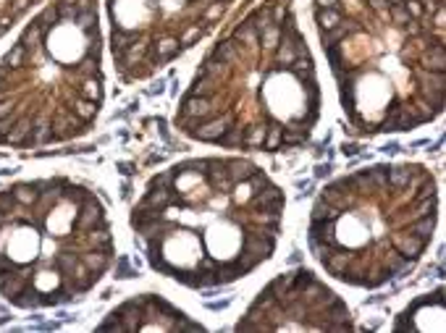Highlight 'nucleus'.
Returning <instances> with one entry per match:
<instances>
[{
	"mask_svg": "<svg viewBox=\"0 0 446 333\" xmlns=\"http://www.w3.org/2000/svg\"><path fill=\"white\" fill-rule=\"evenodd\" d=\"M399 150H402V147H399V144H394V142H391V144H386V147H383V153H386V155H396Z\"/></svg>",
	"mask_w": 446,
	"mask_h": 333,
	"instance_id": "864d4df0",
	"label": "nucleus"
},
{
	"mask_svg": "<svg viewBox=\"0 0 446 333\" xmlns=\"http://www.w3.org/2000/svg\"><path fill=\"white\" fill-rule=\"evenodd\" d=\"M423 215H436V197H428V200H415L412 205V220L423 218Z\"/></svg>",
	"mask_w": 446,
	"mask_h": 333,
	"instance_id": "a878e982",
	"label": "nucleus"
},
{
	"mask_svg": "<svg viewBox=\"0 0 446 333\" xmlns=\"http://www.w3.org/2000/svg\"><path fill=\"white\" fill-rule=\"evenodd\" d=\"M409 178H412V168H409V165H404V168H389V187L391 189L409 187Z\"/></svg>",
	"mask_w": 446,
	"mask_h": 333,
	"instance_id": "dca6fc26",
	"label": "nucleus"
},
{
	"mask_svg": "<svg viewBox=\"0 0 446 333\" xmlns=\"http://www.w3.org/2000/svg\"><path fill=\"white\" fill-rule=\"evenodd\" d=\"M367 187L370 189H386L389 187V168L386 165H378V168L367 171Z\"/></svg>",
	"mask_w": 446,
	"mask_h": 333,
	"instance_id": "412c9836",
	"label": "nucleus"
},
{
	"mask_svg": "<svg viewBox=\"0 0 446 333\" xmlns=\"http://www.w3.org/2000/svg\"><path fill=\"white\" fill-rule=\"evenodd\" d=\"M389 16H391V19H394L396 24H402V26H404V24H407V21L412 19V16H409V13L404 11V6H402V0H394V6H391V11H389Z\"/></svg>",
	"mask_w": 446,
	"mask_h": 333,
	"instance_id": "c756f323",
	"label": "nucleus"
},
{
	"mask_svg": "<svg viewBox=\"0 0 446 333\" xmlns=\"http://www.w3.org/2000/svg\"><path fill=\"white\" fill-rule=\"evenodd\" d=\"M221 11H223V3H218V0H215V3L205 11V21H213V19H218L221 16Z\"/></svg>",
	"mask_w": 446,
	"mask_h": 333,
	"instance_id": "a18cd8bd",
	"label": "nucleus"
},
{
	"mask_svg": "<svg viewBox=\"0 0 446 333\" xmlns=\"http://www.w3.org/2000/svg\"><path fill=\"white\" fill-rule=\"evenodd\" d=\"M76 21H79V26H84V29H92L97 24V16H95V11L92 8H87V11H82L79 16H76Z\"/></svg>",
	"mask_w": 446,
	"mask_h": 333,
	"instance_id": "72a5a7b5",
	"label": "nucleus"
},
{
	"mask_svg": "<svg viewBox=\"0 0 446 333\" xmlns=\"http://www.w3.org/2000/svg\"><path fill=\"white\" fill-rule=\"evenodd\" d=\"M428 197H436V187H433V178L423 181V187L418 189V194H415V200H428Z\"/></svg>",
	"mask_w": 446,
	"mask_h": 333,
	"instance_id": "c9c22d12",
	"label": "nucleus"
},
{
	"mask_svg": "<svg viewBox=\"0 0 446 333\" xmlns=\"http://www.w3.org/2000/svg\"><path fill=\"white\" fill-rule=\"evenodd\" d=\"M339 213H341V210H336L331 202H326L320 197V200L315 202V207H313V215L310 218L313 220H339Z\"/></svg>",
	"mask_w": 446,
	"mask_h": 333,
	"instance_id": "ddd939ff",
	"label": "nucleus"
},
{
	"mask_svg": "<svg viewBox=\"0 0 446 333\" xmlns=\"http://www.w3.org/2000/svg\"><path fill=\"white\" fill-rule=\"evenodd\" d=\"M349 32H355V26H333V29H320V42H323V48H328V45L341 42Z\"/></svg>",
	"mask_w": 446,
	"mask_h": 333,
	"instance_id": "4468645a",
	"label": "nucleus"
},
{
	"mask_svg": "<svg viewBox=\"0 0 446 333\" xmlns=\"http://www.w3.org/2000/svg\"><path fill=\"white\" fill-rule=\"evenodd\" d=\"M234 37L242 42V45H250V48H255V45L260 42V34H257V29L250 24V21H244L236 32H234Z\"/></svg>",
	"mask_w": 446,
	"mask_h": 333,
	"instance_id": "4be33fe9",
	"label": "nucleus"
},
{
	"mask_svg": "<svg viewBox=\"0 0 446 333\" xmlns=\"http://www.w3.org/2000/svg\"><path fill=\"white\" fill-rule=\"evenodd\" d=\"M29 3H32V0H13V16H16V13H21V11H26Z\"/></svg>",
	"mask_w": 446,
	"mask_h": 333,
	"instance_id": "8fccbe9b",
	"label": "nucleus"
},
{
	"mask_svg": "<svg viewBox=\"0 0 446 333\" xmlns=\"http://www.w3.org/2000/svg\"><path fill=\"white\" fill-rule=\"evenodd\" d=\"M40 37H42V29H40L37 24H32V26H29L26 32H24V40H21V45H29V42L35 45V42H37Z\"/></svg>",
	"mask_w": 446,
	"mask_h": 333,
	"instance_id": "ea45409f",
	"label": "nucleus"
},
{
	"mask_svg": "<svg viewBox=\"0 0 446 333\" xmlns=\"http://www.w3.org/2000/svg\"><path fill=\"white\" fill-rule=\"evenodd\" d=\"M315 21H318L320 29H333V26L341 24V11L339 8H318Z\"/></svg>",
	"mask_w": 446,
	"mask_h": 333,
	"instance_id": "f8f14e48",
	"label": "nucleus"
},
{
	"mask_svg": "<svg viewBox=\"0 0 446 333\" xmlns=\"http://www.w3.org/2000/svg\"><path fill=\"white\" fill-rule=\"evenodd\" d=\"M213 58L221 60V63H234V60H236V45L231 40L218 42V45H215V50H213Z\"/></svg>",
	"mask_w": 446,
	"mask_h": 333,
	"instance_id": "2eb2a0df",
	"label": "nucleus"
},
{
	"mask_svg": "<svg viewBox=\"0 0 446 333\" xmlns=\"http://www.w3.org/2000/svg\"><path fill=\"white\" fill-rule=\"evenodd\" d=\"M74 113L79 116L82 121H89L97 116V102L95 100H87V97H76L74 100Z\"/></svg>",
	"mask_w": 446,
	"mask_h": 333,
	"instance_id": "f3484780",
	"label": "nucleus"
},
{
	"mask_svg": "<svg viewBox=\"0 0 446 333\" xmlns=\"http://www.w3.org/2000/svg\"><path fill=\"white\" fill-rule=\"evenodd\" d=\"M134 268H129V257H118V270H116V278H136Z\"/></svg>",
	"mask_w": 446,
	"mask_h": 333,
	"instance_id": "2f4dec72",
	"label": "nucleus"
},
{
	"mask_svg": "<svg viewBox=\"0 0 446 333\" xmlns=\"http://www.w3.org/2000/svg\"><path fill=\"white\" fill-rule=\"evenodd\" d=\"M176 50H179V40L176 37H163L158 42V60H168Z\"/></svg>",
	"mask_w": 446,
	"mask_h": 333,
	"instance_id": "cd10ccee",
	"label": "nucleus"
},
{
	"mask_svg": "<svg viewBox=\"0 0 446 333\" xmlns=\"http://www.w3.org/2000/svg\"><path fill=\"white\" fill-rule=\"evenodd\" d=\"M11 194H13V202H19V205H24V207L35 205V202L40 200V192H37L35 184H16V187L11 189Z\"/></svg>",
	"mask_w": 446,
	"mask_h": 333,
	"instance_id": "6e6552de",
	"label": "nucleus"
},
{
	"mask_svg": "<svg viewBox=\"0 0 446 333\" xmlns=\"http://www.w3.org/2000/svg\"><path fill=\"white\" fill-rule=\"evenodd\" d=\"M307 137H310L307 129L304 131H286L281 142H286V144H302V142H307Z\"/></svg>",
	"mask_w": 446,
	"mask_h": 333,
	"instance_id": "f704fd0d",
	"label": "nucleus"
},
{
	"mask_svg": "<svg viewBox=\"0 0 446 333\" xmlns=\"http://www.w3.org/2000/svg\"><path fill=\"white\" fill-rule=\"evenodd\" d=\"M150 187H155V189H176V168L160 171L155 178L150 181Z\"/></svg>",
	"mask_w": 446,
	"mask_h": 333,
	"instance_id": "bb28decb",
	"label": "nucleus"
},
{
	"mask_svg": "<svg viewBox=\"0 0 446 333\" xmlns=\"http://www.w3.org/2000/svg\"><path fill=\"white\" fill-rule=\"evenodd\" d=\"M286 13H289V11H286V6H284V3H279V6L273 8V13H270V24L281 26V24H284V19H286Z\"/></svg>",
	"mask_w": 446,
	"mask_h": 333,
	"instance_id": "a19ab883",
	"label": "nucleus"
},
{
	"mask_svg": "<svg viewBox=\"0 0 446 333\" xmlns=\"http://www.w3.org/2000/svg\"><path fill=\"white\" fill-rule=\"evenodd\" d=\"M160 92H165V82H158L155 87L150 89V95H160Z\"/></svg>",
	"mask_w": 446,
	"mask_h": 333,
	"instance_id": "5fc2aeb1",
	"label": "nucleus"
},
{
	"mask_svg": "<svg viewBox=\"0 0 446 333\" xmlns=\"http://www.w3.org/2000/svg\"><path fill=\"white\" fill-rule=\"evenodd\" d=\"M423 63H428V71H446V50L443 42H438L436 48H430L423 55Z\"/></svg>",
	"mask_w": 446,
	"mask_h": 333,
	"instance_id": "1a4fd4ad",
	"label": "nucleus"
},
{
	"mask_svg": "<svg viewBox=\"0 0 446 333\" xmlns=\"http://www.w3.org/2000/svg\"><path fill=\"white\" fill-rule=\"evenodd\" d=\"M13 124H16V118H13V116H3V118H0V142L6 139V134H8V129H13Z\"/></svg>",
	"mask_w": 446,
	"mask_h": 333,
	"instance_id": "37998d69",
	"label": "nucleus"
},
{
	"mask_svg": "<svg viewBox=\"0 0 446 333\" xmlns=\"http://www.w3.org/2000/svg\"><path fill=\"white\" fill-rule=\"evenodd\" d=\"M218 3H228V0H218Z\"/></svg>",
	"mask_w": 446,
	"mask_h": 333,
	"instance_id": "13d9d810",
	"label": "nucleus"
},
{
	"mask_svg": "<svg viewBox=\"0 0 446 333\" xmlns=\"http://www.w3.org/2000/svg\"><path fill=\"white\" fill-rule=\"evenodd\" d=\"M318 8H336L339 6V0H315Z\"/></svg>",
	"mask_w": 446,
	"mask_h": 333,
	"instance_id": "603ef678",
	"label": "nucleus"
},
{
	"mask_svg": "<svg viewBox=\"0 0 446 333\" xmlns=\"http://www.w3.org/2000/svg\"><path fill=\"white\" fill-rule=\"evenodd\" d=\"M0 210H3V213H11V210H13V194H11V189L8 192H0Z\"/></svg>",
	"mask_w": 446,
	"mask_h": 333,
	"instance_id": "79ce46f5",
	"label": "nucleus"
},
{
	"mask_svg": "<svg viewBox=\"0 0 446 333\" xmlns=\"http://www.w3.org/2000/svg\"><path fill=\"white\" fill-rule=\"evenodd\" d=\"M279 40H281V26H276V24H268L263 32H260V42H263V48H268V50L279 48Z\"/></svg>",
	"mask_w": 446,
	"mask_h": 333,
	"instance_id": "b1692460",
	"label": "nucleus"
},
{
	"mask_svg": "<svg viewBox=\"0 0 446 333\" xmlns=\"http://www.w3.org/2000/svg\"><path fill=\"white\" fill-rule=\"evenodd\" d=\"M213 110V105L208 97H197V95H189L187 100L181 102V116L184 118H194V121H202L208 118Z\"/></svg>",
	"mask_w": 446,
	"mask_h": 333,
	"instance_id": "39448f33",
	"label": "nucleus"
},
{
	"mask_svg": "<svg viewBox=\"0 0 446 333\" xmlns=\"http://www.w3.org/2000/svg\"><path fill=\"white\" fill-rule=\"evenodd\" d=\"M391 241H394V247L399 249V254L409 257V260H418V257L423 254V249H425V244H428L425 239L415 236V234H409V231H407V234H394Z\"/></svg>",
	"mask_w": 446,
	"mask_h": 333,
	"instance_id": "7ed1b4c3",
	"label": "nucleus"
},
{
	"mask_svg": "<svg viewBox=\"0 0 446 333\" xmlns=\"http://www.w3.org/2000/svg\"><path fill=\"white\" fill-rule=\"evenodd\" d=\"M118 171L124 173V176H131L134 173V165L131 163H118Z\"/></svg>",
	"mask_w": 446,
	"mask_h": 333,
	"instance_id": "3c124183",
	"label": "nucleus"
},
{
	"mask_svg": "<svg viewBox=\"0 0 446 333\" xmlns=\"http://www.w3.org/2000/svg\"><path fill=\"white\" fill-rule=\"evenodd\" d=\"M231 302H234L231 297H226V299H221V302H208V310H226Z\"/></svg>",
	"mask_w": 446,
	"mask_h": 333,
	"instance_id": "49530a36",
	"label": "nucleus"
},
{
	"mask_svg": "<svg viewBox=\"0 0 446 333\" xmlns=\"http://www.w3.org/2000/svg\"><path fill=\"white\" fill-rule=\"evenodd\" d=\"M328 173H331V163H326V165H323V163L315 165V178H326Z\"/></svg>",
	"mask_w": 446,
	"mask_h": 333,
	"instance_id": "09e8293b",
	"label": "nucleus"
},
{
	"mask_svg": "<svg viewBox=\"0 0 446 333\" xmlns=\"http://www.w3.org/2000/svg\"><path fill=\"white\" fill-rule=\"evenodd\" d=\"M13 270H16V263H13L11 257H6L3 252H0V278H3V276H11Z\"/></svg>",
	"mask_w": 446,
	"mask_h": 333,
	"instance_id": "58836bf2",
	"label": "nucleus"
},
{
	"mask_svg": "<svg viewBox=\"0 0 446 333\" xmlns=\"http://www.w3.org/2000/svg\"><path fill=\"white\" fill-rule=\"evenodd\" d=\"M323 265L328 268V273H331V276L339 278L341 270H347V254H339V252H333V249H331L326 257H323Z\"/></svg>",
	"mask_w": 446,
	"mask_h": 333,
	"instance_id": "a211bd4d",
	"label": "nucleus"
},
{
	"mask_svg": "<svg viewBox=\"0 0 446 333\" xmlns=\"http://www.w3.org/2000/svg\"><path fill=\"white\" fill-rule=\"evenodd\" d=\"M8 110H11V102H0V118L8 116Z\"/></svg>",
	"mask_w": 446,
	"mask_h": 333,
	"instance_id": "6e6d98bb",
	"label": "nucleus"
},
{
	"mask_svg": "<svg viewBox=\"0 0 446 333\" xmlns=\"http://www.w3.org/2000/svg\"><path fill=\"white\" fill-rule=\"evenodd\" d=\"M228 124H231V113H226V116H221V118H215V121H210V124H205V126H199L197 131L194 129H187L192 137H197V139H202V142H218V137L228 129Z\"/></svg>",
	"mask_w": 446,
	"mask_h": 333,
	"instance_id": "20e7f679",
	"label": "nucleus"
},
{
	"mask_svg": "<svg viewBox=\"0 0 446 333\" xmlns=\"http://www.w3.org/2000/svg\"><path fill=\"white\" fill-rule=\"evenodd\" d=\"M55 129V134H66V131H71V129H79V121H76V113H60L53 124H50V131Z\"/></svg>",
	"mask_w": 446,
	"mask_h": 333,
	"instance_id": "6ab92c4d",
	"label": "nucleus"
},
{
	"mask_svg": "<svg viewBox=\"0 0 446 333\" xmlns=\"http://www.w3.org/2000/svg\"><path fill=\"white\" fill-rule=\"evenodd\" d=\"M140 40V32H126V29H113V34H111V42H113V50H129L131 45Z\"/></svg>",
	"mask_w": 446,
	"mask_h": 333,
	"instance_id": "9b49d317",
	"label": "nucleus"
},
{
	"mask_svg": "<svg viewBox=\"0 0 446 333\" xmlns=\"http://www.w3.org/2000/svg\"><path fill=\"white\" fill-rule=\"evenodd\" d=\"M281 139H284V129H281L279 124H270V129L265 131L263 147L268 150V153H273V150H279V147H281Z\"/></svg>",
	"mask_w": 446,
	"mask_h": 333,
	"instance_id": "393cba45",
	"label": "nucleus"
},
{
	"mask_svg": "<svg viewBox=\"0 0 446 333\" xmlns=\"http://www.w3.org/2000/svg\"><path fill=\"white\" fill-rule=\"evenodd\" d=\"M263 139H265V129H247V134H242V144L247 147H263Z\"/></svg>",
	"mask_w": 446,
	"mask_h": 333,
	"instance_id": "c85d7f7f",
	"label": "nucleus"
},
{
	"mask_svg": "<svg viewBox=\"0 0 446 333\" xmlns=\"http://www.w3.org/2000/svg\"><path fill=\"white\" fill-rule=\"evenodd\" d=\"M82 205H84V207H82V215L74 220V229L84 231V229H95V226H108V220H105V210H102V205H100L92 194L84 197V202H82Z\"/></svg>",
	"mask_w": 446,
	"mask_h": 333,
	"instance_id": "f03ea898",
	"label": "nucleus"
},
{
	"mask_svg": "<svg viewBox=\"0 0 446 333\" xmlns=\"http://www.w3.org/2000/svg\"><path fill=\"white\" fill-rule=\"evenodd\" d=\"M433 231H436V215H423V218H415V220L409 223V234L420 236V239H425V241H430Z\"/></svg>",
	"mask_w": 446,
	"mask_h": 333,
	"instance_id": "0eeeda50",
	"label": "nucleus"
},
{
	"mask_svg": "<svg viewBox=\"0 0 446 333\" xmlns=\"http://www.w3.org/2000/svg\"><path fill=\"white\" fill-rule=\"evenodd\" d=\"M74 265H76V260H74V254H58L55 257V268H60V270H74Z\"/></svg>",
	"mask_w": 446,
	"mask_h": 333,
	"instance_id": "4c0bfd02",
	"label": "nucleus"
},
{
	"mask_svg": "<svg viewBox=\"0 0 446 333\" xmlns=\"http://www.w3.org/2000/svg\"><path fill=\"white\" fill-rule=\"evenodd\" d=\"M341 153L352 158V155H357V153H360V144H355V142H349V144H347V142H344V144H341Z\"/></svg>",
	"mask_w": 446,
	"mask_h": 333,
	"instance_id": "de8ad7c7",
	"label": "nucleus"
},
{
	"mask_svg": "<svg viewBox=\"0 0 446 333\" xmlns=\"http://www.w3.org/2000/svg\"><path fill=\"white\" fill-rule=\"evenodd\" d=\"M215 268H218V265H215V260H213V257H202V260H199V268H197V273H213Z\"/></svg>",
	"mask_w": 446,
	"mask_h": 333,
	"instance_id": "c03bdc74",
	"label": "nucleus"
},
{
	"mask_svg": "<svg viewBox=\"0 0 446 333\" xmlns=\"http://www.w3.org/2000/svg\"><path fill=\"white\" fill-rule=\"evenodd\" d=\"M82 97L100 102V97H102V84H100V77H89V79H84V82H82Z\"/></svg>",
	"mask_w": 446,
	"mask_h": 333,
	"instance_id": "5701e85b",
	"label": "nucleus"
},
{
	"mask_svg": "<svg viewBox=\"0 0 446 333\" xmlns=\"http://www.w3.org/2000/svg\"><path fill=\"white\" fill-rule=\"evenodd\" d=\"M199 37H202V26H189L187 32L181 34L179 45H181V48H192V45H194V42H197Z\"/></svg>",
	"mask_w": 446,
	"mask_h": 333,
	"instance_id": "7c9ffc66",
	"label": "nucleus"
},
{
	"mask_svg": "<svg viewBox=\"0 0 446 333\" xmlns=\"http://www.w3.org/2000/svg\"><path fill=\"white\" fill-rule=\"evenodd\" d=\"M402 6H404V11L409 13L412 19H418V21L423 19L425 8H423V3H420V0H402Z\"/></svg>",
	"mask_w": 446,
	"mask_h": 333,
	"instance_id": "473e14b6",
	"label": "nucleus"
},
{
	"mask_svg": "<svg viewBox=\"0 0 446 333\" xmlns=\"http://www.w3.org/2000/svg\"><path fill=\"white\" fill-rule=\"evenodd\" d=\"M8 220H11L8 213H3V210H0V229H3V226H8Z\"/></svg>",
	"mask_w": 446,
	"mask_h": 333,
	"instance_id": "4d7b16f0",
	"label": "nucleus"
},
{
	"mask_svg": "<svg viewBox=\"0 0 446 333\" xmlns=\"http://www.w3.org/2000/svg\"><path fill=\"white\" fill-rule=\"evenodd\" d=\"M226 168H231V171H226V173H228V178H231L234 184H236V181H247L257 171L252 163H244V160H228Z\"/></svg>",
	"mask_w": 446,
	"mask_h": 333,
	"instance_id": "9d476101",
	"label": "nucleus"
},
{
	"mask_svg": "<svg viewBox=\"0 0 446 333\" xmlns=\"http://www.w3.org/2000/svg\"><path fill=\"white\" fill-rule=\"evenodd\" d=\"M24 58H26V45H13V48L6 53V58H3V66L6 68H21V63H24Z\"/></svg>",
	"mask_w": 446,
	"mask_h": 333,
	"instance_id": "aec40b11",
	"label": "nucleus"
},
{
	"mask_svg": "<svg viewBox=\"0 0 446 333\" xmlns=\"http://www.w3.org/2000/svg\"><path fill=\"white\" fill-rule=\"evenodd\" d=\"M276 249V239L273 234H265V231H252V234H244L242 239V252L244 257H250V260L257 265L260 260H268Z\"/></svg>",
	"mask_w": 446,
	"mask_h": 333,
	"instance_id": "f257e3e1",
	"label": "nucleus"
},
{
	"mask_svg": "<svg viewBox=\"0 0 446 333\" xmlns=\"http://www.w3.org/2000/svg\"><path fill=\"white\" fill-rule=\"evenodd\" d=\"M82 263H84V268L89 270V273L100 281V276L108 270V263H111V254H105V252H89V254H82Z\"/></svg>",
	"mask_w": 446,
	"mask_h": 333,
	"instance_id": "423d86ee",
	"label": "nucleus"
},
{
	"mask_svg": "<svg viewBox=\"0 0 446 333\" xmlns=\"http://www.w3.org/2000/svg\"><path fill=\"white\" fill-rule=\"evenodd\" d=\"M223 66H226V63H221V60H215V58L210 55V58L205 60V63H202V71L208 73V77H213V73H221V71H223Z\"/></svg>",
	"mask_w": 446,
	"mask_h": 333,
	"instance_id": "e433bc0d",
	"label": "nucleus"
}]
</instances>
